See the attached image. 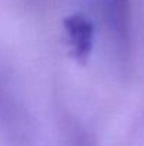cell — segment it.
I'll use <instances>...</instances> for the list:
<instances>
[{
  "mask_svg": "<svg viewBox=\"0 0 144 146\" xmlns=\"http://www.w3.org/2000/svg\"><path fill=\"white\" fill-rule=\"evenodd\" d=\"M100 20L109 37L110 46L122 58H127L132 51V0H99Z\"/></svg>",
  "mask_w": 144,
  "mask_h": 146,
  "instance_id": "cell-1",
  "label": "cell"
},
{
  "mask_svg": "<svg viewBox=\"0 0 144 146\" xmlns=\"http://www.w3.org/2000/svg\"><path fill=\"white\" fill-rule=\"evenodd\" d=\"M69 57L79 65H86L95 44V24L84 13H72L62 20Z\"/></svg>",
  "mask_w": 144,
  "mask_h": 146,
  "instance_id": "cell-2",
  "label": "cell"
},
{
  "mask_svg": "<svg viewBox=\"0 0 144 146\" xmlns=\"http://www.w3.org/2000/svg\"><path fill=\"white\" fill-rule=\"evenodd\" d=\"M69 146H92V143H91V141L88 139L86 135L78 133L76 136H74V139H72Z\"/></svg>",
  "mask_w": 144,
  "mask_h": 146,
  "instance_id": "cell-3",
  "label": "cell"
}]
</instances>
